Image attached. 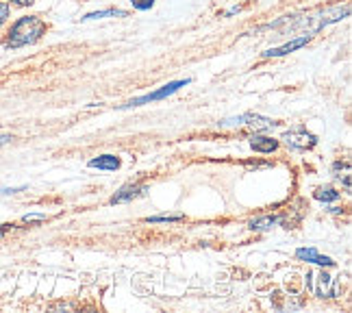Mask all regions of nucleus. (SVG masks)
Instances as JSON below:
<instances>
[{
  "label": "nucleus",
  "mask_w": 352,
  "mask_h": 313,
  "mask_svg": "<svg viewBox=\"0 0 352 313\" xmlns=\"http://www.w3.org/2000/svg\"><path fill=\"white\" fill-rule=\"evenodd\" d=\"M89 168L94 170H107V172H116L120 168V159L116 155H100L96 159L89 161Z\"/></svg>",
  "instance_id": "nucleus-10"
},
{
  "label": "nucleus",
  "mask_w": 352,
  "mask_h": 313,
  "mask_svg": "<svg viewBox=\"0 0 352 313\" xmlns=\"http://www.w3.org/2000/svg\"><path fill=\"white\" fill-rule=\"evenodd\" d=\"M46 33V22L39 20L37 16H26L20 18L16 24L9 29L7 35V46L9 48H22V46H31L42 39Z\"/></svg>",
  "instance_id": "nucleus-1"
},
{
  "label": "nucleus",
  "mask_w": 352,
  "mask_h": 313,
  "mask_svg": "<svg viewBox=\"0 0 352 313\" xmlns=\"http://www.w3.org/2000/svg\"><path fill=\"white\" fill-rule=\"evenodd\" d=\"M340 192H337L335 187H318L316 192H314V198L320 200V202H335V200H340Z\"/></svg>",
  "instance_id": "nucleus-12"
},
{
  "label": "nucleus",
  "mask_w": 352,
  "mask_h": 313,
  "mask_svg": "<svg viewBox=\"0 0 352 313\" xmlns=\"http://www.w3.org/2000/svg\"><path fill=\"white\" fill-rule=\"evenodd\" d=\"M183 215H153V217H146L148 224H157V222H181Z\"/></svg>",
  "instance_id": "nucleus-14"
},
{
  "label": "nucleus",
  "mask_w": 352,
  "mask_h": 313,
  "mask_svg": "<svg viewBox=\"0 0 352 313\" xmlns=\"http://www.w3.org/2000/svg\"><path fill=\"white\" fill-rule=\"evenodd\" d=\"M296 257H298L300 261L316 263V266H322V268H333V266H335V261L331 259V257L320 255L316 248H298V250H296Z\"/></svg>",
  "instance_id": "nucleus-7"
},
{
  "label": "nucleus",
  "mask_w": 352,
  "mask_h": 313,
  "mask_svg": "<svg viewBox=\"0 0 352 313\" xmlns=\"http://www.w3.org/2000/svg\"><path fill=\"white\" fill-rule=\"evenodd\" d=\"M280 140H285V144L294 151H311L316 144H318V138L314 133H309L307 129L302 127H296V129H289L285 135H283Z\"/></svg>",
  "instance_id": "nucleus-5"
},
{
  "label": "nucleus",
  "mask_w": 352,
  "mask_h": 313,
  "mask_svg": "<svg viewBox=\"0 0 352 313\" xmlns=\"http://www.w3.org/2000/svg\"><path fill=\"white\" fill-rule=\"evenodd\" d=\"M307 288L309 292L318 298H337L342 294V285L337 279H333L329 272L318 270V272H307Z\"/></svg>",
  "instance_id": "nucleus-2"
},
{
  "label": "nucleus",
  "mask_w": 352,
  "mask_h": 313,
  "mask_svg": "<svg viewBox=\"0 0 352 313\" xmlns=\"http://www.w3.org/2000/svg\"><path fill=\"white\" fill-rule=\"evenodd\" d=\"M133 7L135 9H140V11H146V9H151L155 5V0H131Z\"/></svg>",
  "instance_id": "nucleus-16"
},
{
  "label": "nucleus",
  "mask_w": 352,
  "mask_h": 313,
  "mask_svg": "<svg viewBox=\"0 0 352 313\" xmlns=\"http://www.w3.org/2000/svg\"><path fill=\"white\" fill-rule=\"evenodd\" d=\"M24 187H11V189H3V194H16V192H22Z\"/></svg>",
  "instance_id": "nucleus-20"
},
{
  "label": "nucleus",
  "mask_w": 352,
  "mask_h": 313,
  "mask_svg": "<svg viewBox=\"0 0 352 313\" xmlns=\"http://www.w3.org/2000/svg\"><path fill=\"white\" fill-rule=\"evenodd\" d=\"M129 13L122 11V9H107V11H96V13H87L83 18V22L87 20H100V18H126Z\"/></svg>",
  "instance_id": "nucleus-13"
},
{
  "label": "nucleus",
  "mask_w": 352,
  "mask_h": 313,
  "mask_svg": "<svg viewBox=\"0 0 352 313\" xmlns=\"http://www.w3.org/2000/svg\"><path fill=\"white\" fill-rule=\"evenodd\" d=\"M220 127H248L254 133H263V131H272L278 127V122L272 118H265L259 114H243L237 118H226L220 122Z\"/></svg>",
  "instance_id": "nucleus-3"
},
{
  "label": "nucleus",
  "mask_w": 352,
  "mask_h": 313,
  "mask_svg": "<svg viewBox=\"0 0 352 313\" xmlns=\"http://www.w3.org/2000/svg\"><path fill=\"white\" fill-rule=\"evenodd\" d=\"M309 42H311V35L296 37V39H292V42L283 44V46H278V48H270V50H265V52H263V57H283V54H289V52H294V50H298V48L307 46Z\"/></svg>",
  "instance_id": "nucleus-8"
},
{
  "label": "nucleus",
  "mask_w": 352,
  "mask_h": 313,
  "mask_svg": "<svg viewBox=\"0 0 352 313\" xmlns=\"http://www.w3.org/2000/svg\"><path fill=\"white\" fill-rule=\"evenodd\" d=\"M13 138H11V135H0V146H3V144H9Z\"/></svg>",
  "instance_id": "nucleus-21"
},
{
  "label": "nucleus",
  "mask_w": 352,
  "mask_h": 313,
  "mask_svg": "<svg viewBox=\"0 0 352 313\" xmlns=\"http://www.w3.org/2000/svg\"><path fill=\"white\" fill-rule=\"evenodd\" d=\"M250 148L254 153L272 155L274 151H278V140L265 138V135H254V138H250Z\"/></svg>",
  "instance_id": "nucleus-9"
},
{
  "label": "nucleus",
  "mask_w": 352,
  "mask_h": 313,
  "mask_svg": "<svg viewBox=\"0 0 352 313\" xmlns=\"http://www.w3.org/2000/svg\"><path fill=\"white\" fill-rule=\"evenodd\" d=\"M9 3H16L20 7H29V5H33V0H9Z\"/></svg>",
  "instance_id": "nucleus-18"
},
{
  "label": "nucleus",
  "mask_w": 352,
  "mask_h": 313,
  "mask_svg": "<svg viewBox=\"0 0 352 313\" xmlns=\"http://www.w3.org/2000/svg\"><path fill=\"white\" fill-rule=\"evenodd\" d=\"M11 228H13V224H0V237H3L5 233H9Z\"/></svg>",
  "instance_id": "nucleus-19"
},
{
  "label": "nucleus",
  "mask_w": 352,
  "mask_h": 313,
  "mask_svg": "<svg viewBox=\"0 0 352 313\" xmlns=\"http://www.w3.org/2000/svg\"><path fill=\"white\" fill-rule=\"evenodd\" d=\"M148 192V185L144 183H129V185H122L120 187V192H116L111 196V205H122V202H131L135 198H140Z\"/></svg>",
  "instance_id": "nucleus-6"
},
{
  "label": "nucleus",
  "mask_w": 352,
  "mask_h": 313,
  "mask_svg": "<svg viewBox=\"0 0 352 313\" xmlns=\"http://www.w3.org/2000/svg\"><path fill=\"white\" fill-rule=\"evenodd\" d=\"M276 222H278V217H274V215H263V217H256V220H250L248 222V228L250 230H270Z\"/></svg>",
  "instance_id": "nucleus-11"
},
{
  "label": "nucleus",
  "mask_w": 352,
  "mask_h": 313,
  "mask_svg": "<svg viewBox=\"0 0 352 313\" xmlns=\"http://www.w3.org/2000/svg\"><path fill=\"white\" fill-rule=\"evenodd\" d=\"M9 18V5L7 3H0V26H3Z\"/></svg>",
  "instance_id": "nucleus-17"
},
{
  "label": "nucleus",
  "mask_w": 352,
  "mask_h": 313,
  "mask_svg": "<svg viewBox=\"0 0 352 313\" xmlns=\"http://www.w3.org/2000/svg\"><path fill=\"white\" fill-rule=\"evenodd\" d=\"M46 217H48L46 213H26L22 217V222H26V224H29V222H44Z\"/></svg>",
  "instance_id": "nucleus-15"
},
{
  "label": "nucleus",
  "mask_w": 352,
  "mask_h": 313,
  "mask_svg": "<svg viewBox=\"0 0 352 313\" xmlns=\"http://www.w3.org/2000/svg\"><path fill=\"white\" fill-rule=\"evenodd\" d=\"M185 85H189V78H185V80H174V83H168V85H164L161 89H157V91L146 94V96L133 98L129 105H124V109H131V107H142V105L155 102V100H164V98L172 96V94H176V91H179L181 87H185Z\"/></svg>",
  "instance_id": "nucleus-4"
}]
</instances>
